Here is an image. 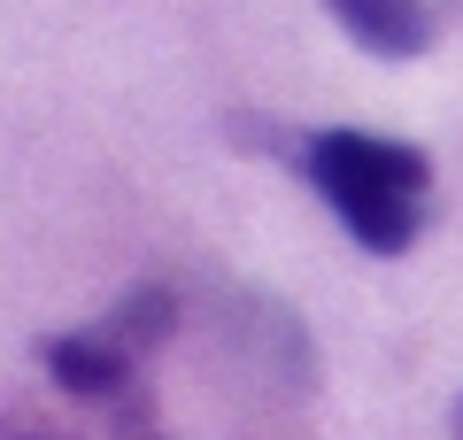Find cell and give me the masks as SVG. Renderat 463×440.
Listing matches in <instances>:
<instances>
[{
    "label": "cell",
    "mask_w": 463,
    "mask_h": 440,
    "mask_svg": "<svg viewBox=\"0 0 463 440\" xmlns=\"http://www.w3.org/2000/svg\"><path fill=\"white\" fill-rule=\"evenodd\" d=\"M301 178L325 194V209L347 225V240L371 255H402L425 232V194H432V163L410 139H379V131L332 124L301 139Z\"/></svg>",
    "instance_id": "6da1fadb"
},
{
    "label": "cell",
    "mask_w": 463,
    "mask_h": 440,
    "mask_svg": "<svg viewBox=\"0 0 463 440\" xmlns=\"http://www.w3.org/2000/svg\"><path fill=\"white\" fill-rule=\"evenodd\" d=\"M39 363L70 402H132V387H139V356L116 348L109 332H54L39 348Z\"/></svg>",
    "instance_id": "7a4b0ae2"
},
{
    "label": "cell",
    "mask_w": 463,
    "mask_h": 440,
    "mask_svg": "<svg viewBox=\"0 0 463 440\" xmlns=\"http://www.w3.org/2000/svg\"><path fill=\"white\" fill-rule=\"evenodd\" d=\"M332 24L364 54H386V62H410V54L432 47V8L425 0H325Z\"/></svg>",
    "instance_id": "3957f363"
},
{
    "label": "cell",
    "mask_w": 463,
    "mask_h": 440,
    "mask_svg": "<svg viewBox=\"0 0 463 440\" xmlns=\"http://www.w3.org/2000/svg\"><path fill=\"white\" fill-rule=\"evenodd\" d=\"M100 332H109L116 348H132V356H155V348L178 332V293H170V286H132L109 310V325H100Z\"/></svg>",
    "instance_id": "277c9868"
},
{
    "label": "cell",
    "mask_w": 463,
    "mask_h": 440,
    "mask_svg": "<svg viewBox=\"0 0 463 440\" xmlns=\"http://www.w3.org/2000/svg\"><path fill=\"white\" fill-rule=\"evenodd\" d=\"M456 440H463V402H456Z\"/></svg>",
    "instance_id": "5b68a950"
},
{
    "label": "cell",
    "mask_w": 463,
    "mask_h": 440,
    "mask_svg": "<svg viewBox=\"0 0 463 440\" xmlns=\"http://www.w3.org/2000/svg\"><path fill=\"white\" fill-rule=\"evenodd\" d=\"M132 440H163V433H132Z\"/></svg>",
    "instance_id": "8992f818"
}]
</instances>
